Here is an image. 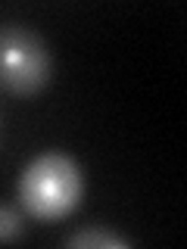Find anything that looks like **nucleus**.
Segmentation results:
<instances>
[{
    "mask_svg": "<svg viewBox=\"0 0 187 249\" xmlns=\"http://www.w3.org/2000/svg\"><path fill=\"white\" fill-rule=\"evenodd\" d=\"M84 196V175L72 156L44 150L22 168L19 199L25 212L37 221H59L72 215Z\"/></svg>",
    "mask_w": 187,
    "mask_h": 249,
    "instance_id": "1",
    "label": "nucleus"
},
{
    "mask_svg": "<svg viewBox=\"0 0 187 249\" xmlns=\"http://www.w3.org/2000/svg\"><path fill=\"white\" fill-rule=\"evenodd\" d=\"M53 78V53L37 31L22 22H0V84L19 97H35Z\"/></svg>",
    "mask_w": 187,
    "mask_h": 249,
    "instance_id": "2",
    "label": "nucleus"
},
{
    "mask_svg": "<svg viewBox=\"0 0 187 249\" xmlns=\"http://www.w3.org/2000/svg\"><path fill=\"white\" fill-rule=\"evenodd\" d=\"M69 246H100V249H125V246H131V240H125V237H115V233H109L103 228H84V231H78L72 233V237L66 240Z\"/></svg>",
    "mask_w": 187,
    "mask_h": 249,
    "instance_id": "3",
    "label": "nucleus"
},
{
    "mask_svg": "<svg viewBox=\"0 0 187 249\" xmlns=\"http://www.w3.org/2000/svg\"><path fill=\"white\" fill-rule=\"evenodd\" d=\"M22 237V218L16 209L0 206V240H16Z\"/></svg>",
    "mask_w": 187,
    "mask_h": 249,
    "instance_id": "4",
    "label": "nucleus"
}]
</instances>
